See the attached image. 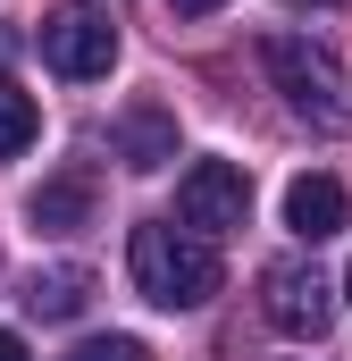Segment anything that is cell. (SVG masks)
<instances>
[{
	"mask_svg": "<svg viewBox=\"0 0 352 361\" xmlns=\"http://www.w3.org/2000/svg\"><path fill=\"white\" fill-rule=\"evenodd\" d=\"M176 219H184L193 235H227V227H244V219H252V177H244L235 160H193L184 185H176Z\"/></svg>",
	"mask_w": 352,
	"mask_h": 361,
	"instance_id": "5",
	"label": "cell"
},
{
	"mask_svg": "<svg viewBox=\"0 0 352 361\" xmlns=\"http://www.w3.org/2000/svg\"><path fill=\"white\" fill-rule=\"evenodd\" d=\"M344 294H352V269H344Z\"/></svg>",
	"mask_w": 352,
	"mask_h": 361,
	"instance_id": "15",
	"label": "cell"
},
{
	"mask_svg": "<svg viewBox=\"0 0 352 361\" xmlns=\"http://www.w3.org/2000/svg\"><path fill=\"white\" fill-rule=\"evenodd\" d=\"M0 361H25V336H8V328H0Z\"/></svg>",
	"mask_w": 352,
	"mask_h": 361,
	"instance_id": "13",
	"label": "cell"
},
{
	"mask_svg": "<svg viewBox=\"0 0 352 361\" xmlns=\"http://www.w3.org/2000/svg\"><path fill=\"white\" fill-rule=\"evenodd\" d=\"M344 185L336 177H294L285 185V227H294V235H302V244H327V235H336V227H344Z\"/></svg>",
	"mask_w": 352,
	"mask_h": 361,
	"instance_id": "6",
	"label": "cell"
},
{
	"mask_svg": "<svg viewBox=\"0 0 352 361\" xmlns=\"http://www.w3.org/2000/svg\"><path fill=\"white\" fill-rule=\"evenodd\" d=\"M126 269H134V294L160 302V311H201V302L218 294V252H210V235H184L168 219H143V227H134Z\"/></svg>",
	"mask_w": 352,
	"mask_h": 361,
	"instance_id": "1",
	"label": "cell"
},
{
	"mask_svg": "<svg viewBox=\"0 0 352 361\" xmlns=\"http://www.w3.org/2000/svg\"><path fill=\"white\" fill-rule=\"evenodd\" d=\"M42 59L59 68V76H109V59H118V17L109 8H92V0H68V8H51L42 17Z\"/></svg>",
	"mask_w": 352,
	"mask_h": 361,
	"instance_id": "3",
	"label": "cell"
},
{
	"mask_svg": "<svg viewBox=\"0 0 352 361\" xmlns=\"http://www.w3.org/2000/svg\"><path fill=\"white\" fill-rule=\"evenodd\" d=\"M34 135H42V109H34V92H17L8 76H0V160H17Z\"/></svg>",
	"mask_w": 352,
	"mask_h": 361,
	"instance_id": "10",
	"label": "cell"
},
{
	"mask_svg": "<svg viewBox=\"0 0 352 361\" xmlns=\"http://www.w3.org/2000/svg\"><path fill=\"white\" fill-rule=\"evenodd\" d=\"M92 169H59V177L34 185V227H84L92 219Z\"/></svg>",
	"mask_w": 352,
	"mask_h": 361,
	"instance_id": "9",
	"label": "cell"
},
{
	"mask_svg": "<svg viewBox=\"0 0 352 361\" xmlns=\"http://www.w3.org/2000/svg\"><path fill=\"white\" fill-rule=\"evenodd\" d=\"M118 160H126V169H160V160H176V118L160 109V101H134V109L118 118Z\"/></svg>",
	"mask_w": 352,
	"mask_h": 361,
	"instance_id": "7",
	"label": "cell"
},
{
	"mask_svg": "<svg viewBox=\"0 0 352 361\" xmlns=\"http://www.w3.org/2000/svg\"><path fill=\"white\" fill-rule=\"evenodd\" d=\"M294 8H302V0H294ZM310 8H319V0H310Z\"/></svg>",
	"mask_w": 352,
	"mask_h": 361,
	"instance_id": "16",
	"label": "cell"
},
{
	"mask_svg": "<svg viewBox=\"0 0 352 361\" xmlns=\"http://www.w3.org/2000/svg\"><path fill=\"white\" fill-rule=\"evenodd\" d=\"M8 59H17V34H8V25H0V68H8Z\"/></svg>",
	"mask_w": 352,
	"mask_h": 361,
	"instance_id": "14",
	"label": "cell"
},
{
	"mask_svg": "<svg viewBox=\"0 0 352 361\" xmlns=\"http://www.w3.org/2000/svg\"><path fill=\"white\" fill-rule=\"evenodd\" d=\"M260 311L277 336H327V319H336V286L310 269V261H268L260 269Z\"/></svg>",
	"mask_w": 352,
	"mask_h": 361,
	"instance_id": "4",
	"label": "cell"
},
{
	"mask_svg": "<svg viewBox=\"0 0 352 361\" xmlns=\"http://www.w3.org/2000/svg\"><path fill=\"white\" fill-rule=\"evenodd\" d=\"M34 319H76L92 302V269H76V261H51V269H34L25 277V294H17Z\"/></svg>",
	"mask_w": 352,
	"mask_h": 361,
	"instance_id": "8",
	"label": "cell"
},
{
	"mask_svg": "<svg viewBox=\"0 0 352 361\" xmlns=\"http://www.w3.org/2000/svg\"><path fill=\"white\" fill-rule=\"evenodd\" d=\"M176 17H210V8H227V0H168Z\"/></svg>",
	"mask_w": 352,
	"mask_h": 361,
	"instance_id": "12",
	"label": "cell"
},
{
	"mask_svg": "<svg viewBox=\"0 0 352 361\" xmlns=\"http://www.w3.org/2000/svg\"><path fill=\"white\" fill-rule=\"evenodd\" d=\"M68 361H151V353H143V336H84Z\"/></svg>",
	"mask_w": 352,
	"mask_h": 361,
	"instance_id": "11",
	"label": "cell"
},
{
	"mask_svg": "<svg viewBox=\"0 0 352 361\" xmlns=\"http://www.w3.org/2000/svg\"><path fill=\"white\" fill-rule=\"evenodd\" d=\"M260 68H268V85L285 92L294 118H310L319 135L344 126V68H336L319 42H302V34H260Z\"/></svg>",
	"mask_w": 352,
	"mask_h": 361,
	"instance_id": "2",
	"label": "cell"
}]
</instances>
